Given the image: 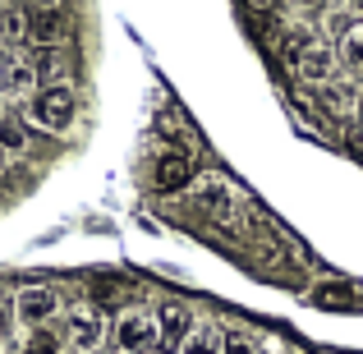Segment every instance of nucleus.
Listing matches in <instances>:
<instances>
[{
    "mask_svg": "<svg viewBox=\"0 0 363 354\" xmlns=\"http://www.w3.org/2000/svg\"><path fill=\"white\" fill-rule=\"evenodd\" d=\"M308 46H313L308 28H281V33H272V51H276V60H281V65H299Z\"/></svg>",
    "mask_w": 363,
    "mask_h": 354,
    "instance_id": "13",
    "label": "nucleus"
},
{
    "mask_svg": "<svg viewBox=\"0 0 363 354\" xmlns=\"http://www.w3.org/2000/svg\"><path fill=\"white\" fill-rule=\"evenodd\" d=\"M253 9H262V14H276V0H248Z\"/></svg>",
    "mask_w": 363,
    "mask_h": 354,
    "instance_id": "23",
    "label": "nucleus"
},
{
    "mask_svg": "<svg viewBox=\"0 0 363 354\" xmlns=\"http://www.w3.org/2000/svg\"><path fill=\"white\" fill-rule=\"evenodd\" d=\"M294 74H299L313 92L331 88V83H336V74H340V51H331L327 42H313L308 51H303V60L294 65Z\"/></svg>",
    "mask_w": 363,
    "mask_h": 354,
    "instance_id": "8",
    "label": "nucleus"
},
{
    "mask_svg": "<svg viewBox=\"0 0 363 354\" xmlns=\"http://www.w3.org/2000/svg\"><path fill=\"white\" fill-rule=\"evenodd\" d=\"M313 304H318V309H336V313H354L359 290H350V285H318V290H313Z\"/></svg>",
    "mask_w": 363,
    "mask_h": 354,
    "instance_id": "15",
    "label": "nucleus"
},
{
    "mask_svg": "<svg viewBox=\"0 0 363 354\" xmlns=\"http://www.w3.org/2000/svg\"><path fill=\"white\" fill-rule=\"evenodd\" d=\"M198 184V166L189 152H161L157 161H152V189L157 194H184V189Z\"/></svg>",
    "mask_w": 363,
    "mask_h": 354,
    "instance_id": "7",
    "label": "nucleus"
},
{
    "mask_svg": "<svg viewBox=\"0 0 363 354\" xmlns=\"http://www.w3.org/2000/svg\"><path fill=\"white\" fill-rule=\"evenodd\" d=\"M33 152V124L18 116H0V157H28Z\"/></svg>",
    "mask_w": 363,
    "mask_h": 354,
    "instance_id": "12",
    "label": "nucleus"
},
{
    "mask_svg": "<svg viewBox=\"0 0 363 354\" xmlns=\"http://www.w3.org/2000/svg\"><path fill=\"white\" fill-rule=\"evenodd\" d=\"M290 5H294V9H303V14H322L331 0H290Z\"/></svg>",
    "mask_w": 363,
    "mask_h": 354,
    "instance_id": "19",
    "label": "nucleus"
},
{
    "mask_svg": "<svg viewBox=\"0 0 363 354\" xmlns=\"http://www.w3.org/2000/svg\"><path fill=\"white\" fill-rule=\"evenodd\" d=\"M175 354H225V336H221L216 327H198Z\"/></svg>",
    "mask_w": 363,
    "mask_h": 354,
    "instance_id": "16",
    "label": "nucleus"
},
{
    "mask_svg": "<svg viewBox=\"0 0 363 354\" xmlns=\"http://www.w3.org/2000/svg\"><path fill=\"white\" fill-rule=\"evenodd\" d=\"M157 322H161V345H184L189 336L198 331V322H194V309L189 304H179V299H170V304H161L157 309Z\"/></svg>",
    "mask_w": 363,
    "mask_h": 354,
    "instance_id": "10",
    "label": "nucleus"
},
{
    "mask_svg": "<svg viewBox=\"0 0 363 354\" xmlns=\"http://www.w3.org/2000/svg\"><path fill=\"white\" fill-rule=\"evenodd\" d=\"M345 138H350V148H354L359 157H363V129H359V124H350V129H345Z\"/></svg>",
    "mask_w": 363,
    "mask_h": 354,
    "instance_id": "20",
    "label": "nucleus"
},
{
    "mask_svg": "<svg viewBox=\"0 0 363 354\" xmlns=\"http://www.w3.org/2000/svg\"><path fill=\"white\" fill-rule=\"evenodd\" d=\"M340 65H350V70H363V23H354L345 37H340Z\"/></svg>",
    "mask_w": 363,
    "mask_h": 354,
    "instance_id": "17",
    "label": "nucleus"
},
{
    "mask_svg": "<svg viewBox=\"0 0 363 354\" xmlns=\"http://www.w3.org/2000/svg\"><path fill=\"white\" fill-rule=\"evenodd\" d=\"M350 124H359V129H363V88H359V97H354V116H350Z\"/></svg>",
    "mask_w": 363,
    "mask_h": 354,
    "instance_id": "21",
    "label": "nucleus"
},
{
    "mask_svg": "<svg viewBox=\"0 0 363 354\" xmlns=\"http://www.w3.org/2000/svg\"><path fill=\"white\" fill-rule=\"evenodd\" d=\"M33 129H46V133H69L74 120H79V88L69 79L60 83H42L37 97L28 101V116H23Z\"/></svg>",
    "mask_w": 363,
    "mask_h": 354,
    "instance_id": "1",
    "label": "nucleus"
},
{
    "mask_svg": "<svg viewBox=\"0 0 363 354\" xmlns=\"http://www.w3.org/2000/svg\"><path fill=\"white\" fill-rule=\"evenodd\" d=\"M37 88H42V79L28 65V55L23 51H0V97L5 101H33Z\"/></svg>",
    "mask_w": 363,
    "mask_h": 354,
    "instance_id": "6",
    "label": "nucleus"
},
{
    "mask_svg": "<svg viewBox=\"0 0 363 354\" xmlns=\"http://www.w3.org/2000/svg\"><path fill=\"white\" fill-rule=\"evenodd\" d=\"M189 194H194V207L212 226H235V221H240V198H235V189L225 184L221 175H203Z\"/></svg>",
    "mask_w": 363,
    "mask_h": 354,
    "instance_id": "3",
    "label": "nucleus"
},
{
    "mask_svg": "<svg viewBox=\"0 0 363 354\" xmlns=\"http://www.w3.org/2000/svg\"><path fill=\"white\" fill-rule=\"evenodd\" d=\"M65 37H69V9H28L33 46H65Z\"/></svg>",
    "mask_w": 363,
    "mask_h": 354,
    "instance_id": "9",
    "label": "nucleus"
},
{
    "mask_svg": "<svg viewBox=\"0 0 363 354\" xmlns=\"http://www.w3.org/2000/svg\"><path fill=\"white\" fill-rule=\"evenodd\" d=\"M65 345L74 354H97L106 345V318H101V309L74 304V309L65 313Z\"/></svg>",
    "mask_w": 363,
    "mask_h": 354,
    "instance_id": "4",
    "label": "nucleus"
},
{
    "mask_svg": "<svg viewBox=\"0 0 363 354\" xmlns=\"http://www.w3.org/2000/svg\"><path fill=\"white\" fill-rule=\"evenodd\" d=\"M111 336H116L120 354H157V345H161L157 309H120Z\"/></svg>",
    "mask_w": 363,
    "mask_h": 354,
    "instance_id": "2",
    "label": "nucleus"
},
{
    "mask_svg": "<svg viewBox=\"0 0 363 354\" xmlns=\"http://www.w3.org/2000/svg\"><path fill=\"white\" fill-rule=\"evenodd\" d=\"M0 354H9V345H5V336H0Z\"/></svg>",
    "mask_w": 363,
    "mask_h": 354,
    "instance_id": "24",
    "label": "nucleus"
},
{
    "mask_svg": "<svg viewBox=\"0 0 363 354\" xmlns=\"http://www.w3.org/2000/svg\"><path fill=\"white\" fill-rule=\"evenodd\" d=\"M0 322H5V299H0Z\"/></svg>",
    "mask_w": 363,
    "mask_h": 354,
    "instance_id": "25",
    "label": "nucleus"
},
{
    "mask_svg": "<svg viewBox=\"0 0 363 354\" xmlns=\"http://www.w3.org/2000/svg\"><path fill=\"white\" fill-rule=\"evenodd\" d=\"M69 0H33V9H65Z\"/></svg>",
    "mask_w": 363,
    "mask_h": 354,
    "instance_id": "22",
    "label": "nucleus"
},
{
    "mask_svg": "<svg viewBox=\"0 0 363 354\" xmlns=\"http://www.w3.org/2000/svg\"><path fill=\"white\" fill-rule=\"evenodd\" d=\"M14 318L23 331H42L55 322V313H60V294L51 290V285H23V290H14Z\"/></svg>",
    "mask_w": 363,
    "mask_h": 354,
    "instance_id": "5",
    "label": "nucleus"
},
{
    "mask_svg": "<svg viewBox=\"0 0 363 354\" xmlns=\"http://www.w3.org/2000/svg\"><path fill=\"white\" fill-rule=\"evenodd\" d=\"M225 354H262V345H257L248 331H230V336H225Z\"/></svg>",
    "mask_w": 363,
    "mask_h": 354,
    "instance_id": "18",
    "label": "nucleus"
},
{
    "mask_svg": "<svg viewBox=\"0 0 363 354\" xmlns=\"http://www.w3.org/2000/svg\"><path fill=\"white\" fill-rule=\"evenodd\" d=\"M0 42H28V9L18 0H0Z\"/></svg>",
    "mask_w": 363,
    "mask_h": 354,
    "instance_id": "14",
    "label": "nucleus"
},
{
    "mask_svg": "<svg viewBox=\"0 0 363 354\" xmlns=\"http://www.w3.org/2000/svg\"><path fill=\"white\" fill-rule=\"evenodd\" d=\"M28 55V65L37 70V79L42 83H60V74L69 70V46H33V51H23Z\"/></svg>",
    "mask_w": 363,
    "mask_h": 354,
    "instance_id": "11",
    "label": "nucleus"
}]
</instances>
